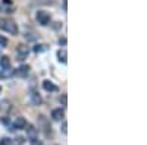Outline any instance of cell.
I'll list each match as a JSON object with an SVG mask.
<instances>
[{
  "label": "cell",
  "mask_w": 147,
  "mask_h": 145,
  "mask_svg": "<svg viewBox=\"0 0 147 145\" xmlns=\"http://www.w3.org/2000/svg\"><path fill=\"white\" fill-rule=\"evenodd\" d=\"M0 29H3L5 32H9L12 35L18 34V25L10 19H2L0 21Z\"/></svg>",
  "instance_id": "1"
},
{
  "label": "cell",
  "mask_w": 147,
  "mask_h": 145,
  "mask_svg": "<svg viewBox=\"0 0 147 145\" xmlns=\"http://www.w3.org/2000/svg\"><path fill=\"white\" fill-rule=\"evenodd\" d=\"M37 21H38L40 25L46 27V25L50 23V15H49L46 10H38L37 12Z\"/></svg>",
  "instance_id": "2"
},
{
  "label": "cell",
  "mask_w": 147,
  "mask_h": 145,
  "mask_svg": "<svg viewBox=\"0 0 147 145\" xmlns=\"http://www.w3.org/2000/svg\"><path fill=\"white\" fill-rule=\"evenodd\" d=\"M28 47L27 45H18L16 48V56H18V60H24V59H27L28 56Z\"/></svg>",
  "instance_id": "3"
},
{
  "label": "cell",
  "mask_w": 147,
  "mask_h": 145,
  "mask_svg": "<svg viewBox=\"0 0 147 145\" xmlns=\"http://www.w3.org/2000/svg\"><path fill=\"white\" fill-rule=\"evenodd\" d=\"M28 74H30V66H27V65L19 66V67L16 69V75H18L19 78H27Z\"/></svg>",
  "instance_id": "4"
},
{
  "label": "cell",
  "mask_w": 147,
  "mask_h": 145,
  "mask_svg": "<svg viewBox=\"0 0 147 145\" xmlns=\"http://www.w3.org/2000/svg\"><path fill=\"white\" fill-rule=\"evenodd\" d=\"M63 116H65V113H63L62 108H55V110L52 112V119H53V120H56V122L62 120V119H63Z\"/></svg>",
  "instance_id": "5"
},
{
  "label": "cell",
  "mask_w": 147,
  "mask_h": 145,
  "mask_svg": "<svg viewBox=\"0 0 147 145\" xmlns=\"http://www.w3.org/2000/svg\"><path fill=\"white\" fill-rule=\"evenodd\" d=\"M25 126H27V122H25L24 117H16L15 119V122H13V128L15 129H25Z\"/></svg>",
  "instance_id": "6"
},
{
  "label": "cell",
  "mask_w": 147,
  "mask_h": 145,
  "mask_svg": "<svg viewBox=\"0 0 147 145\" xmlns=\"http://www.w3.org/2000/svg\"><path fill=\"white\" fill-rule=\"evenodd\" d=\"M25 128H27V135H28V138H30V139H35L37 135H38L37 129H35L34 126H31V125H27Z\"/></svg>",
  "instance_id": "7"
},
{
  "label": "cell",
  "mask_w": 147,
  "mask_h": 145,
  "mask_svg": "<svg viewBox=\"0 0 147 145\" xmlns=\"http://www.w3.org/2000/svg\"><path fill=\"white\" fill-rule=\"evenodd\" d=\"M43 88L46 91H57V87L55 85L53 82H50V81H44L43 82Z\"/></svg>",
  "instance_id": "8"
},
{
  "label": "cell",
  "mask_w": 147,
  "mask_h": 145,
  "mask_svg": "<svg viewBox=\"0 0 147 145\" xmlns=\"http://www.w3.org/2000/svg\"><path fill=\"white\" fill-rule=\"evenodd\" d=\"M30 98H31V103H32L34 106H38V104L41 103V97L37 94V92H31V94H30Z\"/></svg>",
  "instance_id": "9"
},
{
  "label": "cell",
  "mask_w": 147,
  "mask_h": 145,
  "mask_svg": "<svg viewBox=\"0 0 147 145\" xmlns=\"http://www.w3.org/2000/svg\"><path fill=\"white\" fill-rule=\"evenodd\" d=\"M0 66H2L3 69L10 67V59H9L7 56H3L2 59H0Z\"/></svg>",
  "instance_id": "10"
},
{
  "label": "cell",
  "mask_w": 147,
  "mask_h": 145,
  "mask_svg": "<svg viewBox=\"0 0 147 145\" xmlns=\"http://www.w3.org/2000/svg\"><path fill=\"white\" fill-rule=\"evenodd\" d=\"M12 75H13V72L10 70V67H6L0 72V78H10Z\"/></svg>",
  "instance_id": "11"
},
{
  "label": "cell",
  "mask_w": 147,
  "mask_h": 145,
  "mask_svg": "<svg viewBox=\"0 0 147 145\" xmlns=\"http://www.w3.org/2000/svg\"><path fill=\"white\" fill-rule=\"evenodd\" d=\"M57 57H59V62H62L65 65L66 63V50H59L57 51Z\"/></svg>",
  "instance_id": "12"
},
{
  "label": "cell",
  "mask_w": 147,
  "mask_h": 145,
  "mask_svg": "<svg viewBox=\"0 0 147 145\" xmlns=\"http://www.w3.org/2000/svg\"><path fill=\"white\" fill-rule=\"evenodd\" d=\"M34 50H35V53H41V51H46V50H47V45H46V44L37 45V47L34 48Z\"/></svg>",
  "instance_id": "13"
},
{
  "label": "cell",
  "mask_w": 147,
  "mask_h": 145,
  "mask_svg": "<svg viewBox=\"0 0 147 145\" xmlns=\"http://www.w3.org/2000/svg\"><path fill=\"white\" fill-rule=\"evenodd\" d=\"M0 145H12V141L9 138H2V141H0Z\"/></svg>",
  "instance_id": "14"
},
{
  "label": "cell",
  "mask_w": 147,
  "mask_h": 145,
  "mask_svg": "<svg viewBox=\"0 0 147 145\" xmlns=\"http://www.w3.org/2000/svg\"><path fill=\"white\" fill-rule=\"evenodd\" d=\"M31 145H43V142L38 141V138H35V139H31Z\"/></svg>",
  "instance_id": "15"
},
{
  "label": "cell",
  "mask_w": 147,
  "mask_h": 145,
  "mask_svg": "<svg viewBox=\"0 0 147 145\" xmlns=\"http://www.w3.org/2000/svg\"><path fill=\"white\" fill-rule=\"evenodd\" d=\"M7 44V40L5 38V37H2V35H0V45H6Z\"/></svg>",
  "instance_id": "16"
},
{
  "label": "cell",
  "mask_w": 147,
  "mask_h": 145,
  "mask_svg": "<svg viewBox=\"0 0 147 145\" xmlns=\"http://www.w3.org/2000/svg\"><path fill=\"white\" fill-rule=\"evenodd\" d=\"M9 120H7V117H2V123H7Z\"/></svg>",
  "instance_id": "17"
},
{
  "label": "cell",
  "mask_w": 147,
  "mask_h": 145,
  "mask_svg": "<svg viewBox=\"0 0 147 145\" xmlns=\"http://www.w3.org/2000/svg\"><path fill=\"white\" fill-rule=\"evenodd\" d=\"M62 130H63V134H66V123H63V129Z\"/></svg>",
  "instance_id": "18"
},
{
  "label": "cell",
  "mask_w": 147,
  "mask_h": 145,
  "mask_svg": "<svg viewBox=\"0 0 147 145\" xmlns=\"http://www.w3.org/2000/svg\"><path fill=\"white\" fill-rule=\"evenodd\" d=\"M0 91H2V88H0Z\"/></svg>",
  "instance_id": "19"
}]
</instances>
